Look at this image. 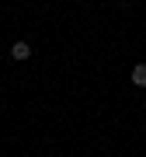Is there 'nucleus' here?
Wrapping results in <instances>:
<instances>
[{
	"label": "nucleus",
	"instance_id": "nucleus-1",
	"mask_svg": "<svg viewBox=\"0 0 146 157\" xmlns=\"http://www.w3.org/2000/svg\"><path fill=\"white\" fill-rule=\"evenodd\" d=\"M11 56H14L17 63H24V59L31 56V45H28V42H14V49H11Z\"/></svg>",
	"mask_w": 146,
	"mask_h": 157
},
{
	"label": "nucleus",
	"instance_id": "nucleus-2",
	"mask_svg": "<svg viewBox=\"0 0 146 157\" xmlns=\"http://www.w3.org/2000/svg\"><path fill=\"white\" fill-rule=\"evenodd\" d=\"M132 84H136V87H146V63L132 67Z\"/></svg>",
	"mask_w": 146,
	"mask_h": 157
}]
</instances>
